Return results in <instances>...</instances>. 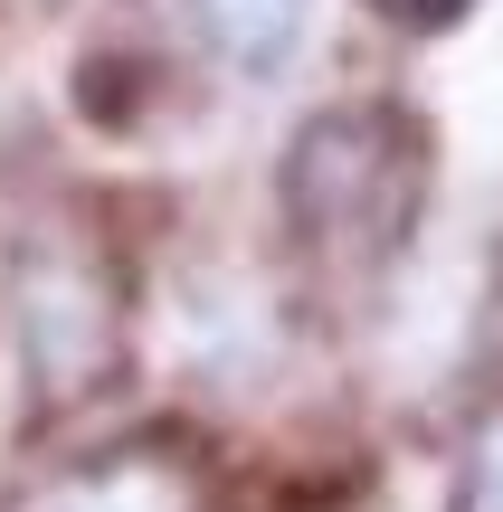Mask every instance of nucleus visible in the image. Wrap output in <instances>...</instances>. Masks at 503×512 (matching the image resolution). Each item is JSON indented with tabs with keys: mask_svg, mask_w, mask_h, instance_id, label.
Returning <instances> with one entry per match:
<instances>
[{
	"mask_svg": "<svg viewBox=\"0 0 503 512\" xmlns=\"http://www.w3.org/2000/svg\"><path fill=\"white\" fill-rule=\"evenodd\" d=\"M209 29V48L228 57L238 76H276L285 57H295L304 19H314V0H190Z\"/></svg>",
	"mask_w": 503,
	"mask_h": 512,
	"instance_id": "nucleus-4",
	"label": "nucleus"
},
{
	"mask_svg": "<svg viewBox=\"0 0 503 512\" xmlns=\"http://www.w3.org/2000/svg\"><path fill=\"white\" fill-rule=\"evenodd\" d=\"M371 10L409 19V29H428V19H456V10H466V0H371Z\"/></svg>",
	"mask_w": 503,
	"mask_h": 512,
	"instance_id": "nucleus-6",
	"label": "nucleus"
},
{
	"mask_svg": "<svg viewBox=\"0 0 503 512\" xmlns=\"http://www.w3.org/2000/svg\"><path fill=\"white\" fill-rule=\"evenodd\" d=\"M428 200V133L399 105H342L304 124L285 162V219L333 266H380Z\"/></svg>",
	"mask_w": 503,
	"mask_h": 512,
	"instance_id": "nucleus-1",
	"label": "nucleus"
},
{
	"mask_svg": "<svg viewBox=\"0 0 503 512\" xmlns=\"http://www.w3.org/2000/svg\"><path fill=\"white\" fill-rule=\"evenodd\" d=\"M456 512H503V389L485 418L466 427V465H456Z\"/></svg>",
	"mask_w": 503,
	"mask_h": 512,
	"instance_id": "nucleus-5",
	"label": "nucleus"
},
{
	"mask_svg": "<svg viewBox=\"0 0 503 512\" xmlns=\"http://www.w3.org/2000/svg\"><path fill=\"white\" fill-rule=\"evenodd\" d=\"M19 323H29V370L48 399H86L124 351V285L105 256L48 247L19 275Z\"/></svg>",
	"mask_w": 503,
	"mask_h": 512,
	"instance_id": "nucleus-2",
	"label": "nucleus"
},
{
	"mask_svg": "<svg viewBox=\"0 0 503 512\" xmlns=\"http://www.w3.org/2000/svg\"><path fill=\"white\" fill-rule=\"evenodd\" d=\"M19 512H209V475L181 446H105L38 475Z\"/></svg>",
	"mask_w": 503,
	"mask_h": 512,
	"instance_id": "nucleus-3",
	"label": "nucleus"
}]
</instances>
